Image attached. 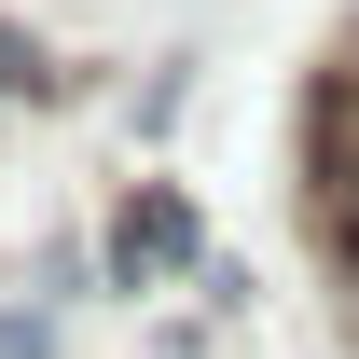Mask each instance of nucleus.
<instances>
[{
	"label": "nucleus",
	"instance_id": "f03ea898",
	"mask_svg": "<svg viewBox=\"0 0 359 359\" xmlns=\"http://www.w3.org/2000/svg\"><path fill=\"white\" fill-rule=\"evenodd\" d=\"M42 83V42H28V28H0V97H28Z\"/></svg>",
	"mask_w": 359,
	"mask_h": 359
},
{
	"label": "nucleus",
	"instance_id": "20e7f679",
	"mask_svg": "<svg viewBox=\"0 0 359 359\" xmlns=\"http://www.w3.org/2000/svg\"><path fill=\"white\" fill-rule=\"evenodd\" d=\"M332 263H346V318H359V222H346V235H332Z\"/></svg>",
	"mask_w": 359,
	"mask_h": 359
},
{
	"label": "nucleus",
	"instance_id": "f257e3e1",
	"mask_svg": "<svg viewBox=\"0 0 359 359\" xmlns=\"http://www.w3.org/2000/svg\"><path fill=\"white\" fill-rule=\"evenodd\" d=\"M208 249H194V208H180L166 180H138L125 208H111V276L125 290H166V276H194Z\"/></svg>",
	"mask_w": 359,
	"mask_h": 359
},
{
	"label": "nucleus",
	"instance_id": "39448f33",
	"mask_svg": "<svg viewBox=\"0 0 359 359\" xmlns=\"http://www.w3.org/2000/svg\"><path fill=\"white\" fill-rule=\"evenodd\" d=\"M346 69H359V42H346Z\"/></svg>",
	"mask_w": 359,
	"mask_h": 359
},
{
	"label": "nucleus",
	"instance_id": "7ed1b4c3",
	"mask_svg": "<svg viewBox=\"0 0 359 359\" xmlns=\"http://www.w3.org/2000/svg\"><path fill=\"white\" fill-rule=\"evenodd\" d=\"M42 346H55L42 318H0V359H42Z\"/></svg>",
	"mask_w": 359,
	"mask_h": 359
}]
</instances>
